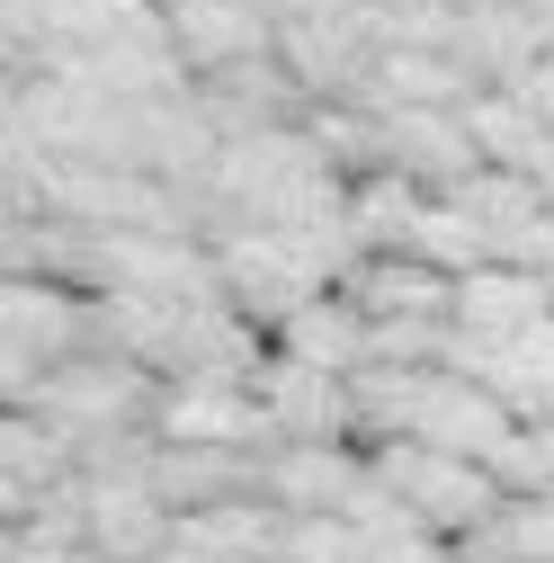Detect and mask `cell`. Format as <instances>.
Listing matches in <instances>:
<instances>
[{
  "label": "cell",
  "mask_w": 554,
  "mask_h": 563,
  "mask_svg": "<svg viewBox=\"0 0 554 563\" xmlns=\"http://www.w3.org/2000/svg\"><path fill=\"white\" fill-rule=\"evenodd\" d=\"M162 19H170V54L188 63V81H224L242 63L277 54V19L242 10V0H162Z\"/></svg>",
  "instance_id": "obj_2"
},
{
  "label": "cell",
  "mask_w": 554,
  "mask_h": 563,
  "mask_svg": "<svg viewBox=\"0 0 554 563\" xmlns=\"http://www.w3.org/2000/svg\"><path fill=\"white\" fill-rule=\"evenodd\" d=\"M528 179H536V188H545V206H554V144H545V162H536Z\"/></svg>",
  "instance_id": "obj_8"
},
{
  "label": "cell",
  "mask_w": 554,
  "mask_h": 563,
  "mask_svg": "<svg viewBox=\"0 0 554 563\" xmlns=\"http://www.w3.org/2000/svg\"><path fill=\"white\" fill-rule=\"evenodd\" d=\"M162 563H224V554H188V545H170V554H162Z\"/></svg>",
  "instance_id": "obj_9"
},
{
  "label": "cell",
  "mask_w": 554,
  "mask_h": 563,
  "mask_svg": "<svg viewBox=\"0 0 554 563\" xmlns=\"http://www.w3.org/2000/svg\"><path fill=\"white\" fill-rule=\"evenodd\" d=\"M554 313V277H528V268H483V277H465L456 287V331L465 340H519V331H536Z\"/></svg>",
  "instance_id": "obj_5"
},
{
  "label": "cell",
  "mask_w": 554,
  "mask_h": 563,
  "mask_svg": "<svg viewBox=\"0 0 554 563\" xmlns=\"http://www.w3.org/2000/svg\"><path fill=\"white\" fill-rule=\"evenodd\" d=\"M367 563H456V545H447V537H430V528H411V537L367 545Z\"/></svg>",
  "instance_id": "obj_7"
},
{
  "label": "cell",
  "mask_w": 554,
  "mask_h": 563,
  "mask_svg": "<svg viewBox=\"0 0 554 563\" xmlns=\"http://www.w3.org/2000/svg\"><path fill=\"white\" fill-rule=\"evenodd\" d=\"M277 563H367V537L350 519H287Z\"/></svg>",
  "instance_id": "obj_6"
},
{
  "label": "cell",
  "mask_w": 554,
  "mask_h": 563,
  "mask_svg": "<svg viewBox=\"0 0 554 563\" xmlns=\"http://www.w3.org/2000/svg\"><path fill=\"white\" fill-rule=\"evenodd\" d=\"M367 492V448H277L268 456V501L287 519H350Z\"/></svg>",
  "instance_id": "obj_3"
},
{
  "label": "cell",
  "mask_w": 554,
  "mask_h": 563,
  "mask_svg": "<svg viewBox=\"0 0 554 563\" xmlns=\"http://www.w3.org/2000/svg\"><path fill=\"white\" fill-rule=\"evenodd\" d=\"M153 448H233V456H277V420L259 411L251 385L179 376L153 402Z\"/></svg>",
  "instance_id": "obj_1"
},
{
  "label": "cell",
  "mask_w": 554,
  "mask_h": 563,
  "mask_svg": "<svg viewBox=\"0 0 554 563\" xmlns=\"http://www.w3.org/2000/svg\"><path fill=\"white\" fill-rule=\"evenodd\" d=\"M268 349H277L287 367H313V376H358V367H367V313H358L350 296H313L296 322L268 331Z\"/></svg>",
  "instance_id": "obj_4"
}]
</instances>
